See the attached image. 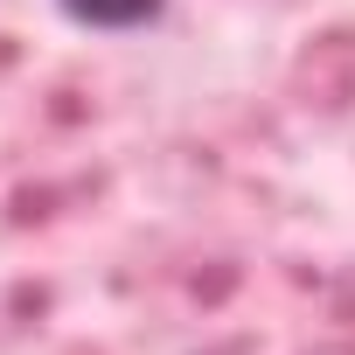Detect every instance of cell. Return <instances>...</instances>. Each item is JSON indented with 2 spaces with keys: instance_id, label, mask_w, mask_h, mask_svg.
Masks as SVG:
<instances>
[{
  "instance_id": "1",
  "label": "cell",
  "mask_w": 355,
  "mask_h": 355,
  "mask_svg": "<svg viewBox=\"0 0 355 355\" xmlns=\"http://www.w3.org/2000/svg\"><path fill=\"white\" fill-rule=\"evenodd\" d=\"M56 8L77 21V28H98V35H132L146 21H160L167 0H56Z\"/></svg>"
}]
</instances>
